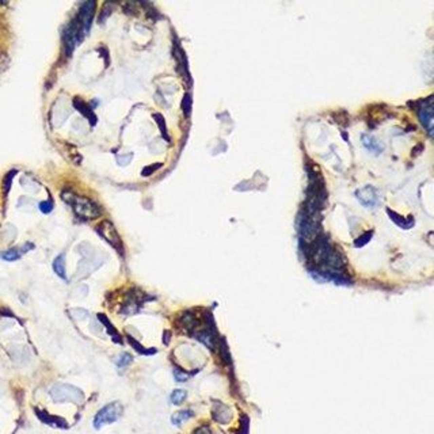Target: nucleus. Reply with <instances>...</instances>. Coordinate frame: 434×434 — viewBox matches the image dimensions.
<instances>
[{
    "label": "nucleus",
    "instance_id": "nucleus-1",
    "mask_svg": "<svg viewBox=\"0 0 434 434\" xmlns=\"http://www.w3.org/2000/svg\"><path fill=\"white\" fill-rule=\"evenodd\" d=\"M61 197L67 204H70L76 216H79L80 219L93 220L102 214V209L94 201L88 200L86 197L72 194L71 191H64Z\"/></svg>",
    "mask_w": 434,
    "mask_h": 434
},
{
    "label": "nucleus",
    "instance_id": "nucleus-2",
    "mask_svg": "<svg viewBox=\"0 0 434 434\" xmlns=\"http://www.w3.org/2000/svg\"><path fill=\"white\" fill-rule=\"evenodd\" d=\"M51 396L55 402H71L80 404L84 400V395L79 388L70 384H56L51 390Z\"/></svg>",
    "mask_w": 434,
    "mask_h": 434
},
{
    "label": "nucleus",
    "instance_id": "nucleus-3",
    "mask_svg": "<svg viewBox=\"0 0 434 434\" xmlns=\"http://www.w3.org/2000/svg\"><path fill=\"white\" fill-rule=\"evenodd\" d=\"M299 232H300L302 240H304L305 243L314 242L319 235H321L319 219L302 212L299 217Z\"/></svg>",
    "mask_w": 434,
    "mask_h": 434
},
{
    "label": "nucleus",
    "instance_id": "nucleus-4",
    "mask_svg": "<svg viewBox=\"0 0 434 434\" xmlns=\"http://www.w3.org/2000/svg\"><path fill=\"white\" fill-rule=\"evenodd\" d=\"M122 411H124V409H122L121 403H109L96 413V415L94 418V428L101 429L105 425H110V423L118 421L120 416L122 415Z\"/></svg>",
    "mask_w": 434,
    "mask_h": 434
},
{
    "label": "nucleus",
    "instance_id": "nucleus-5",
    "mask_svg": "<svg viewBox=\"0 0 434 434\" xmlns=\"http://www.w3.org/2000/svg\"><path fill=\"white\" fill-rule=\"evenodd\" d=\"M96 232L101 235L103 239L106 240L109 245H112L118 252L124 251V245H122V240H121L120 235L117 232V229L110 221H102L99 226H96Z\"/></svg>",
    "mask_w": 434,
    "mask_h": 434
},
{
    "label": "nucleus",
    "instance_id": "nucleus-6",
    "mask_svg": "<svg viewBox=\"0 0 434 434\" xmlns=\"http://www.w3.org/2000/svg\"><path fill=\"white\" fill-rule=\"evenodd\" d=\"M356 198L365 208H376L380 204V193L373 186H365L356 191Z\"/></svg>",
    "mask_w": 434,
    "mask_h": 434
},
{
    "label": "nucleus",
    "instance_id": "nucleus-7",
    "mask_svg": "<svg viewBox=\"0 0 434 434\" xmlns=\"http://www.w3.org/2000/svg\"><path fill=\"white\" fill-rule=\"evenodd\" d=\"M95 7H96L95 1H86V3H83L80 10H79V13L76 15V19H77L80 27H82L84 36L90 32L91 22H93V18H94Z\"/></svg>",
    "mask_w": 434,
    "mask_h": 434
},
{
    "label": "nucleus",
    "instance_id": "nucleus-8",
    "mask_svg": "<svg viewBox=\"0 0 434 434\" xmlns=\"http://www.w3.org/2000/svg\"><path fill=\"white\" fill-rule=\"evenodd\" d=\"M418 117H419V120L423 124V126L426 128L429 134L433 136V102H430L428 105L422 106L418 110Z\"/></svg>",
    "mask_w": 434,
    "mask_h": 434
},
{
    "label": "nucleus",
    "instance_id": "nucleus-9",
    "mask_svg": "<svg viewBox=\"0 0 434 434\" xmlns=\"http://www.w3.org/2000/svg\"><path fill=\"white\" fill-rule=\"evenodd\" d=\"M36 414H37V416L39 418V421L44 422V423H46V425H49V426H53V428H60V429L68 428V423L64 421L63 418H60V416L51 415V414H48L46 411H42V410H38V409H36Z\"/></svg>",
    "mask_w": 434,
    "mask_h": 434
},
{
    "label": "nucleus",
    "instance_id": "nucleus-10",
    "mask_svg": "<svg viewBox=\"0 0 434 434\" xmlns=\"http://www.w3.org/2000/svg\"><path fill=\"white\" fill-rule=\"evenodd\" d=\"M387 213H388V216H390L391 220L394 221V223H395L397 226L403 228V229H409V228H411V226H414V217H413V216H409L407 219H404V217H402V216H399L396 212L391 210L390 208L387 209Z\"/></svg>",
    "mask_w": 434,
    "mask_h": 434
},
{
    "label": "nucleus",
    "instance_id": "nucleus-11",
    "mask_svg": "<svg viewBox=\"0 0 434 434\" xmlns=\"http://www.w3.org/2000/svg\"><path fill=\"white\" fill-rule=\"evenodd\" d=\"M362 144L366 150H369L371 152H375V153H381L384 151V144H381L378 140H376L371 134H362Z\"/></svg>",
    "mask_w": 434,
    "mask_h": 434
},
{
    "label": "nucleus",
    "instance_id": "nucleus-12",
    "mask_svg": "<svg viewBox=\"0 0 434 434\" xmlns=\"http://www.w3.org/2000/svg\"><path fill=\"white\" fill-rule=\"evenodd\" d=\"M195 338L200 340L201 343H204L205 346L213 350L214 347V333L212 331V328L207 327L205 330H201L198 333L195 334Z\"/></svg>",
    "mask_w": 434,
    "mask_h": 434
},
{
    "label": "nucleus",
    "instance_id": "nucleus-13",
    "mask_svg": "<svg viewBox=\"0 0 434 434\" xmlns=\"http://www.w3.org/2000/svg\"><path fill=\"white\" fill-rule=\"evenodd\" d=\"M74 105H75L76 110H77L79 113H82L86 118H88V121H91L93 125L96 124V117H95V114L93 113L91 107H88L87 103H84L82 99H77V98H76L75 101H74Z\"/></svg>",
    "mask_w": 434,
    "mask_h": 434
},
{
    "label": "nucleus",
    "instance_id": "nucleus-14",
    "mask_svg": "<svg viewBox=\"0 0 434 434\" xmlns=\"http://www.w3.org/2000/svg\"><path fill=\"white\" fill-rule=\"evenodd\" d=\"M27 248H33V245L30 247H23V248H10L7 251L0 252V258L4 259L7 262H14V261H18L23 252L27 251Z\"/></svg>",
    "mask_w": 434,
    "mask_h": 434
},
{
    "label": "nucleus",
    "instance_id": "nucleus-15",
    "mask_svg": "<svg viewBox=\"0 0 434 434\" xmlns=\"http://www.w3.org/2000/svg\"><path fill=\"white\" fill-rule=\"evenodd\" d=\"M213 418L217 422H220V423H226V422L229 421V418H231L229 409L226 406H224V404L219 403L217 406H214Z\"/></svg>",
    "mask_w": 434,
    "mask_h": 434
},
{
    "label": "nucleus",
    "instance_id": "nucleus-16",
    "mask_svg": "<svg viewBox=\"0 0 434 434\" xmlns=\"http://www.w3.org/2000/svg\"><path fill=\"white\" fill-rule=\"evenodd\" d=\"M53 271L57 274V277H60L61 280H67V273H65V255L64 254H60L58 257L55 258L53 261Z\"/></svg>",
    "mask_w": 434,
    "mask_h": 434
},
{
    "label": "nucleus",
    "instance_id": "nucleus-17",
    "mask_svg": "<svg viewBox=\"0 0 434 434\" xmlns=\"http://www.w3.org/2000/svg\"><path fill=\"white\" fill-rule=\"evenodd\" d=\"M98 319H99V321H101L102 324H103V326H105V327L107 328V333L112 335V340H113L114 342H115V343H118V345H121V343H122V340H121L120 335H118V333H117V330H115V328L113 327V324H112V323L109 321V319H107L106 316H105V315H103V314H98Z\"/></svg>",
    "mask_w": 434,
    "mask_h": 434
},
{
    "label": "nucleus",
    "instance_id": "nucleus-18",
    "mask_svg": "<svg viewBox=\"0 0 434 434\" xmlns=\"http://www.w3.org/2000/svg\"><path fill=\"white\" fill-rule=\"evenodd\" d=\"M179 321H181V324L185 327V330H188V331H193L197 327V324H198L197 323V318L191 312H185V314H182V316L179 318Z\"/></svg>",
    "mask_w": 434,
    "mask_h": 434
},
{
    "label": "nucleus",
    "instance_id": "nucleus-19",
    "mask_svg": "<svg viewBox=\"0 0 434 434\" xmlns=\"http://www.w3.org/2000/svg\"><path fill=\"white\" fill-rule=\"evenodd\" d=\"M193 415H194V413L191 410H182V411H178V413H175L174 415L171 416V422L175 426H181L183 422L190 419Z\"/></svg>",
    "mask_w": 434,
    "mask_h": 434
},
{
    "label": "nucleus",
    "instance_id": "nucleus-20",
    "mask_svg": "<svg viewBox=\"0 0 434 434\" xmlns=\"http://www.w3.org/2000/svg\"><path fill=\"white\" fill-rule=\"evenodd\" d=\"M128 340H129V343L132 345V347H134V350L140 354H144V356H152V354H155L157 352L156 349H145L140 345L139 342L136 340H133L132 337H128Z\"/></svg>",
    "mask_w": 434,
    "mask_h": 434
},
{
    "label": "nucleus",
    "instance_id": "nucleus-21",
    "mask_svg": "<svg viewBox=\"0 0 434 434\" xmlns=\"http://www.w3.org/2000/svg\"><path fill=\"white\" fill-rule=\"evenodd\" d=\"M188 396V394H186V391L183 390H175L172 394H171V397L170 400L172 404H182L185 402V399Z\"/></svg>",
    "mask_w": 434,
    "mask_h": 434
},
{
    "label": "nucleus",
    "instance_id": "nucleus-22",
    "mask_svg": "<svg viewBox=\"0 0 434 434\" xmlns=\"http://www.w3.org/2000/svg\"><path fill=\"white\" fill-rule=\"evenodd\" d=\"M132 356H131V354H128V353H122V354H121L120 357H118V359H117V361H115V365H117V368H122V369H124V368H126V366H128V365L131 364V362H132Z\"/></svg>",
    "mask_w": 434,
    "mask_h": 434
},
{
    "label": "nucleus",
    "instance_id": "nucleus-23",
    "mask_svg": "<svg viewBox=\"0 0 434 434\" xmlns=\"http://www.w3.org/2000/svg\"><path fill=\"white\" fill-rule=\"evenodd\" d=\"M334 117H335V122H338L340 125L346 126L349 125V114L342 110V112H338V113H334Z\"/></svg>",
    "mask_w": 434,
    "mask_h": 434
},
{
    "label": "nucleus",
    "instance_id": "nucleus-24",
    "mask_svg": "<svg viewBox=\"0 0 434 434\" xmlns=\"http://www.w3.org/2000/svg\"><path fill=\"white\" fill-rule=\"evenodd\" d=\"M153 118H155V121H156V124H157V125H159V128H160V132H162V134H163L164 139L170 140V137L167 136V128H166V124H164V118H163V117H162L160 114H155V115H153Z\"/></svg>",
    "mask_w": 434,
    "mask_h": 434
},
{
    "label": "nucleus",
    "instance_id": "nucleus-25",
    "mask_svg": "<svg viewBox=\"0 0 434 434\" xmlns=\"http://www.w3.org/2000/svg\"><path fill=\"white\" fill-rule=\"evenodd\" d=\"M372 235H373V231L365 232L364 235H361V236H359V239H356V242H354V245H356V247H364V245L372 239Z\"/></svg>",
    "mask_w": 434,
    "mask_h": 434
},
{
    "label": "nucleus",
    "instance_id": "nucleus-26",
    "mask_svg": "<svg viewBox=\"0 0 434 434\" xmlns=\"http://www.w3.org/2000/svg\"><path fill=\"white\" fill-rule=\"evenodd\" d=\"M182 110L186 117H189L190 113H191V96H190L189 94H186L185 96H183Z\"/></svg>",
    "mask_w": 434,
    "mask_h": 434
},
{
    "label": "nucleus",
    "instance_id": "nucleus-27",
    "mask_svg": "<svg viewBox=\"0 0 434 434\" xmlns=\"http://www.w3.org/2000/svg\"><path fill=\"white\" fill-rule=\"evenodd\" d=\"M17 174V171H10L8 174L4 178V182H3V190H4V194H8L10 191V188H11V182H13V178Z\"/></svg>",
    "mask_w": 434,
    "mask_h": 434
},
{
    "label": "nucleus",
    "instance_id": "nucleus-28",
    "mask_svg": "<svg viewBox=\"0 0 434 434\" xmlns=\"http://www.w3.org/2000/svg\"><path fill=\"white\" fill-rule=\"evenodd\" d=\"M38 207H39V210H41L42 213L48 214V213H51L52 210H53V202L42 201V202H39V205H38Z\"/></svg>",
    "mask_w": 434,
    "mask_h": 434
},
{
    "label": "nucleus",
    "instance_id": "nucleus-29",
    "mask_svg": "<svg viewBox=\"0 0 434 434\" xmlns=\"http://www.w3.org/2000/svg\"><path fill=\"white\" fill-rule=\"evenodd\" d=\"M8 64H10L8 56H7L6 53L0 52V72H4L8 68Z\"/></svg>",
    "mask_w": 434,
    "mask_h": 434
},
{
    "label": "nucleus",
    "instance_id": "nucleus-30",
    "mask_svg": "<svg viewBox=\"0 0 434 434\" xmlns=\"http://www.w3.org/2000/svg\"><path fill=\"white\" fill-rule=\"evenodd\" d=\"M112 14V4L110 3H106L105 6H103V10H102V14L101 17H99V23H103L105 22V19L109 17Z\"/></svg>",
    "mask_w": 434,
    "mask_h": 434
},
{
    "label": "nucleus",
    "instance_id": "nucleus-31",
    "mask_svg": "<svg viewBox=\"0 0 434 434\" xmlns=\"http://www.w3.org/2000/svg\"><path fill=\"white\" fill-rule=\"evenodd\" d=\"M174 376H175L176 381H181V383H182V381H186V380L189 378V375H188V373L178 371V369L174 371Z\"/></svg>",
    "mask_w": 434,
    "mask_h": 434
},
{
    "label": "nucleus",
    "instance_id": "nucleus-32",
    "mask_svg": "<svg viewBox=\"0 0 434 434\" xmlns=\"http://www.w3.org/2000/svg\"><path fill=\"white\" fill-rule=\"evenodd\" d=\"M160 166H162V164H156V166H148V167H145L144 170H143V172H141V174H143L144 176L151 175L152 172H153V171H156L157 169L160 167Z\"/></svg>",
    "mask_w": 434,
    "mask_h": 434
},
{
    "label": "nucleus",
    "instance_id": "nucleus-33",
    "mask_svg": "<svg viewBox=\"0 0 434 434\" xmlns=\"http://www.w3.org/2000/svg\"><path fill=\"white\" fill-rule=\"evenodd\" d=\"M193 434H210V429L208 426H201V428L195 429Z\"/></svg>",
    "mask_w": 434,
    "mask_h": 434
},
{
    "label": "nucleus",
    "instance_id": "nucleus-34",
    "mask_svg": "<svg viewBox=\"0 0 434 434\" xmlns=\"http://www.w3.org/2000/svg\"><path fill=\"white\" fill-rule=\"evenodd\" d=\"M423 148H425V147H423V145H422V144L416 145L415 148H414V150L411 151V155H413V156H416V155H419V153H421V152H419V151H423Z\"/></svg>",
    "mask_w": 434,
    "mask_h": 434
},
{
    "label": "nucleus",
    "instance_id": "nucleus-35",
    "mask_svg": "<svg viewBox=\"0 0 434 434\" xmlns=\"http://www.w3.org/2000/svg\"><path fill=\"white\" fill-rule=\"evenodd\" d=\"M163 342H164V345H169V342H170V333H169V331H166V333H164Z\"/></svg>",
    "mask_w": 434,
    "mask_h": 434
}]
</instances>
